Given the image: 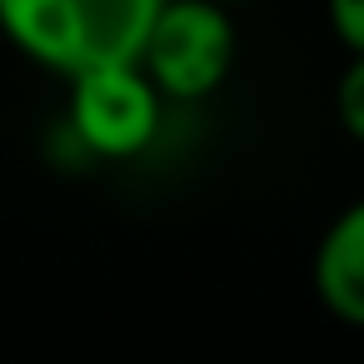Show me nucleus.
Instances as JSON below:
<instances>
[{
  "label": "nucleus",
  "instance_id": "1",
  "mask_svg": "<svg viewBox=\"0 0 364 364\" xmlns=\"http://www.w3.org/2000/svg\"><path fill=\"white\" fill-rule=\"evenodd\" d=\"M170 0H0V36L50 75L140 65V50Z\"/></svg>",
  "mask_w": 364,
  "mask_h": 364
},
{
  "label": "nucleus",
  "instance_id": "2",
  "mask_svg": "<svg viewBox=\"0 0 364 364\" xmlns=\"http://www.w3.org/2000/svg\"><path fill=\"white\" fill-rule=\"evenodd\" d=\"M235 50V11L215 0H170L140 50V70L165 100L195 105L230 80Z\"/></svg>",
  "mask_w": 364,
  "mask_h": 364
},
{
  "label": "nucleus",
  "instance_id": "3",
  "mask_svg": "<svg viewBox=\"0 0 364 364\" xmlns=\"http://www.w3.org/2000/svg\"><path fill=\"white\" fill-rule=\"evenodd\" d=\"M70 135L100 160L145 155L165 120V95L140 65H105L70 80Z\"/></svg>",
  "mask_w": 364,
  "mask_h": 364
},
{
  "label": "nucleus",
  "instance_id": "4",
  "mask_svg": "<svg viewBox=\"0 0 364 364\" xmlns=\"http://www.w3.org/2000/svg\"><path fill=\"white\" fill-rule=\"evenodd\" d=\"M309 284L329 319L364 329V195L324 225L309 259Z\"/></svg>",
  "mask_w": 364,
  "mask_h": 364
},
{
  "label": "nucleus",
  "instance_id": "5",
  "mask_svg": "<svg viewBox=\"0 0 364 364\" xmlns=\"http://www.w3.org/2000/svg\"><path fill=\"white\" fill-rule=\"evenodd\" d=\"M334 120L349 140L364 145V55H349V65L334 80Z\"/></svg>",
  "mask_w": 364,
  "mask_h": 364
},
{
  "label": "nucleus",
  "instance_id": "6",
  "mask_svg": "<svg viewBox=\"0 0 364 364\" xmlns=\"http://www.w3.org/2000/svg\"><path fill=\"white\" fill-rule=\"evenodd\" d=\"M329 31L339 36V46L349 55H364V0H324Z\"/></svg>",
  "mask_w": 364,
  "mask_h": 364
},
{
  "label": "nucleus",
  "instance_id": "7",
  "mask_svg": "<svg viewBox=\"0 0 364 364\" xmlns=\"http://www.w3.org/2000/svg\"><path fill=\"white\" fill-rule=\"evenodd\" d=\"M215 6H225V11H240V6H255V0H215Z\"/></svg>",
  "mask_w": 364,
  "mask_h": 364
}]
</instances>
